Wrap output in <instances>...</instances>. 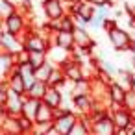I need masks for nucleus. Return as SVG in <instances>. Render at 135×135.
Returning a JSON list of instances; mask_svg holds the SVG:
<instances>
[{
  "label": "nucleus",
  "instance_id": "nucleus-1",
  "mask_svg": "<svg viewBox=\"0 0 135 135\" xmlns=\"http://www.w3.org/2000/svg\"><path fill=\"white\" fill-rule=\"evenodd\" d=\"M26 13L22 11V9H17V11H13L9 17H6V19H2V30L4 32H9V33H13V35H22V32L26 30Z\"/></svg>",
  "mask_w": 135,
  "mask_h": 135
},
{
  "label": "nucleus",
  "instance_id": "nucleus-2",
  "mask_svg": "<svg viewBox=\"0 0 135 135\" xmlns=\"http://www.w3.org/2000/svg\"><path fill=\"white\" fill-rule=\"evenodd\" d=\"M111 117H113L117 133H128V131L131 129V126L135 124L131 111H129L128 107H124V105H118V107L111 109Z\"/></svg>",
  "mask_w": 135,
  "mask_h": 135
},
{
  "label": "nucleus",
  "instance_id": "nucleus-3",
  "mask_svg": "<svg viewBox=\"0 0 135 135\" xmlns=\"http://www.w3.org/2000/svg\"><path fill=\"white\" fill-rule=\"evenodd\" d=\"M107 37H109V41H111V45H113V48H115L117 52L128 50V46H129V43H131V35H129L124 28H118V24L107 32Z\"/></svg>",
  "mask_w": 135,
  "mask_h": 135
},
{
  "label": "nucleus",
  "instance_id": "nucleus-4",
  "mask_svg": "<svg viewBox=\"0 0 135 135\" xmlns=\"http://www.w3.org/2000/svg\"><path fill=\"white\" fill-rule=\"evenodd\" d=\"M24 96L26 94H19L15 91L9 93V98L4 105H0V115H11V117H19L22 115V105H24Z\"/></svg>",
  "mask_w": 135,
  "mask_h": 135
},
{
  "label": "nucleus",
  "instance_id": "nucleus-5",
  "mask_svg": "<svg viewBox=\"0 0 135 135\" xmlns=\"http://www.w3.org/2000/svg\"><path fill=\"white\" fill-rule=\"evenodd\" d=\"M0 46H2V50L6 52H11V54H17L24 48V41L19 37V35H13L9 32H0Z\"/></svg>",
  "mask_w": 135,
  "mask_h": 135
},
{
  "label": "nucleus",
  "instance_id": "nucleus-6",
  "mask_svg": "<svg viewBox=\"0 0 135 135\" xmlns=\"http://www.w3.org/2000/svg\"><path fill=\"white\" fill-rule=\"evenodd\" d=\"M78 120H80V113L72 111V113L63 115V117H56L54 118V126L59 131V135H70V131H72V128H74V124Z\"/></svg>",
  "mask_w": 135,
  "mask_h": 135
},
{
  "label": "nucleus",
  "instance_id": "nucleus-7",
  "mask_svg": "<svg viewBox=\"0 0 135 135\" xmlns=\"http://www.w3.org/2000/svg\"><path fill=\"white\" fill-rule=\"evenodd\" d=\"M65 0H43V11L46 15V19H61L63 15H67V8H65Z\"/></svg>",
  "mask_w": 135,
  "mask_h": 135
},
{
  "label": "nucleus",
  "instance_id": "nucleus-8",
  "mask_svg": "<svg viewBox=\"0 0 135 135\" xmlns=\"http://www.w3.org/2000/svg\"><path fill=\"white\" fill-rule=\"evenodd\" d=\"M72 98V105H74V109L81 115V113H91L93 109H94V105H96V98H94V94L93 93H87V94H78V96H70Z\"/></svg>",
  "mask_w": 135,
  "mask_h": 135
},
{
  "label": "nucleus",
  "instance_id": "nucleus-9",
  "mask_svg": "<svg viewBox=\"0 0 135 135\" xmlns=\"http://www.w3.org/2000/svg\"><path fill=\"white\" fill-rule=\"evenodd\" d=\"M52 45H57L69 52H74L78 50L76 46V37H74V32H65V30H59L57 33L52 35Z\"/></svg>",
  "mask_w": 135,
  "mask_h": 135
},
{
  "label": "nucleus",
  "instance_id": "nucleus-10",
  "mask_svg": "<svg viewBox=\"0 0 135 135\" xmlns=\"http://www.w3.org/2000/svg\"><path fill=\"white\" fill-rule=\"evenodd\" d=\"M129 89H126L118 80H113L109 83V100L113 104H118V105H124V100H126V94H128Z\"/></svg>",
  "mask_w": 135,
  "mask_h": 135
},
{
  "label": "nucleus",
  "instance_id": "nucleus-11",
  "mask_svg": "<svg viewBox=\"0 0 135 135\" xmlns=\"http://www.w3.org/2000/svg\"><path fill=\"white\" fill-rule=\"evenodd\" d=\"M93 133H96V135H111V133H117L113 117H107V118H104V120L94 122V124H93Z\"/></svg>",
  "mask_w": 135,
  "mask_h": 135
},
{
  "label": "nucleus",
  "instance_id": "nucleus-12",
  "mask_svg": "<svg viewBox=\"0 0 135 135\" xmlns=\"http://www.w3.org/2000/svg\"><path fill=\"white\" fill-rule=\"evenodd\" d=\"M43 102H46L48 105H52L54 109L56 107H59V105H63V93L59 91V87H48L46 89V93H45V96H43Z\"/></svg>",
  "mask_w": 135,
  "mask_h": 135
},
{
  "label": "nucleus",
  "instance_id": "nucleus-13",
  "mask_svg": "<svg viewBox=\"0 0 135 135\" xmlns=\"http://www.w3.org/2000/svg\"><path fill=\"white\" fill-rule=\"evenodd\" d=\"M39 105H41V100L39 98H33V96H24V105H22V115L30 117V118H37V111H39Z\"/></svg>",
  "mask_w": 135,
  "mask_h": 135
},
{
  "label": "nucleus",
  "instance_id": "nucleus-14",
  "mask_svg": "<svg viewBox=\"0 0 135 135\" xmlns=\"http://www.w3.org/2000/svg\"><path fill=\"white\" fill-rule=\"evenodd\" d=\"M74 37H76V46H78V50H83V52L87 50L89 43L93 41L83 24H78V28H76V32H74Z\"/></svg>",
  "mask_w": 135,
  "mask_h": 135
},
{
  "label": "nucleus",
  "instance_id": "nucleus-15",
  "mask_svg": "<svg viewBox=\"0 0 135 135\" xmlns=\"http://www.w3.org/2000/svg\"><path fill=\"white\" fill-rule=\"evenodd\" d=\"M93 89V78H83L72 83L70 87V96H78V94H87Z\"/></svg>",
  "mask_w": 135,
  "mask_h": 135
},
{
  "label": "nucleus",
  "instance_id": "nucleus-16",
  "mask_svg": "<svg viewBox=\"0 0 135 135\" xmlns=\"http://www.w3.org/2000/svg\"><path fill=\"white\" fill-rule=\"evenodd\" d=\"M69 81V78H67V74H65V70L61 69V67H54V70H52V74H50V78H48V85H52V87H63L65 83Z\"/></svg>",
  "mask_w": 135,
  "mask_h": 135
},
{
  "label": "nucleus",
  "instance_id": "nucleus-17",
  "mask_svg": "<svg viewBox=\"0 0 135 135\" xmlns=\"http://www.w3.org/2000/svg\"><path fill=\"white\" fill-rule=\"evenodd\" d=\"M54 118H56V109L52 105H48L46 102L41 100V105H39L35 122H46V120H54Z\"/></svg>",
  "mask_w": 135,
  "mask_h": 135
},
{
  "label": "nucleus",
  "instance_id": "nucleus-18",
  "mask_svg": "<svg viewBox=\"0 0 135 135\" xmlns=\"http://www.w3.org/2000/svg\"><path fill=\"white\" fill-rule=\"evenodd\" d=\"M50 85H48V81H45V80H35V83L28 89V96H33V98H39V100H43V96H45V93H46V89H48Z\"/></svg>",
  "mask_w": 135,
  "mask_h": 135
},
{
  "label": "nucleus",
  "instance_id": "nucleus-19",
  "mask_svg": "<svg viewBox=\"0 0 135 135\" xmlns=\"http://www.w3.org/2000/svg\"><path fill=\"white\" fill-rule=\"evenodd\" d=\"M0 59H2V80H6L8 74L11 72L13 65H15V56H13L11 52L2 50V54H0Z\"/></svg>",
  "mask_w": 135,
  "mask_h": 135
},
{
  "label": "nucleus",
  "instance_id": "nucleus-20",
  "mask_svg": "<svg viewBox=\"0 0 135 135\" xmlns=\"http://www.w3.org/2000/svg\"><path fill=\"white\" fill-rule=\"evenodd\" d=\"M54 67H56V63H54V61H50V59H46L41 67H37V69H35V78H37V80H45V81H48V78H50V74H52Z\"/></svg>",
  "mask_w": 135,
  "mask_h": 135
},
{
  "label": "nucleus",
  "instance_id": "nucleus-21",
  "mask_svg": "<svg viewBox=\"0 0 135 135\" xmlns=\"http://www.w3.org/2000/svg\"><path fill=\"white\" fill-rule=\"evenodd\" d=\"M17 9H19V4L15 2V0H0V17L2 19L9 17Z\"/></svg>",
  "mask_w": 135,
  "mask_h": 135
},
{
  "label": "nucleus",
  "instance_id": "nucleus-22",
  "mask_svg": "<svg viewBox=\"0 0 135 135\" xmlns=\"http://www.w3.org/2000/svg\"><path fill=\"white\" fill-rule=\"evenodd\" d=\"M48 59V52H30V63L37 69Z\"/></svg>",
  "mask_w": 135,
  "mask_h": 135
},
{
  "label": "nucleus",
  "instance_id": "nucleus-23",
  "mask_svg": "<svg viewBox=\"0 0 135 135\" xmlns=\"http://www.w3.org/2000/svg\"><path fill=\"white\" fill-rule=\"evenodd\" d=\"M15 56V65H22V63H30V50L22 48L21 52L13 54Z\"/></svg>",
  "mask_w": 135,
  "mask_h": 135
},
{
  "label": "nucleus",
  "instance_id": "nucleus-24",
  "mask_svg": "<svg viewBox=\"0 0 135 135\" xmlns=\"http://www.w3.org/2000/svg\"><path fill=\"white\" fill-rule=\"evenodd\" d=\"M98 69H102V70L109 72L111 76H117V72H118V69H117L111 61H98Z\"/></svg>",
  "mask_w": 135,
  "mask_h": 135
},
{
  "label": "nucleus",
  "instance_id": "nucleus-25",
  "mask_svg": "<svg viewBox=\"0 0 135 135\" xmlns=\"http://www.w3.org/2000/svg\"><path fill=\"white\" fill-rule=\"evenodd\" d=\"M87 133H91V131L87 129V126H85L81 120H78V122L74 124L72 131H70V135H87Z\"/></svg>",
  "mask_w": 135,
  "mask_h": 135
},
{
  "label": "nucleus",
  "instance_id": "nucleus-26",
  "mask_svg": "<svg viewBox=\"0 0 135 135\" xmlns=\"http://www.w3.org/2000/svg\"><path fill=\"white\" fill-rule=\"evenodd\" d=\"M124 107H128L129 111H133L135 109V91H128V94H126V100H124Z\"/></svg>",
  "mask_w": 135,
  "mask_h": 135
},
{
  "label": "nucleus",
  "instance_id": "nucleus-27",
  "mask_svg": "<svg viewBox=\"0 0 135 135\" xmlns=\"http://www.w3.org/2000/svg\"><path fill=\"white\" fill-rule=\"evenodd\" d=\"M107 8H109V6H96V15L102 17L104 21L109 17V9H107Z\"/></svg>",
  "mask_w": 135,
  "mask_h": 135
},
{
  "label": "nucleus",
  "instance_id": "nucleus-28",
  "mask_svg": "<svg viewBox=\"0 0 135 135\" xmlns=\"http://www.w3.org/2000/svg\"><path fill=\"white\" fill-rule=\"evenodd\" d=\"M91 28H94V30L104 28V19H102V17H98V15H94V17H93V21H91Z\"/></svg>",
  "mask_w": 135,
  "mask_h": 135
},
{
  "label": "nucleus",
  "instance_id": "nucleus-29",
  "mask_svg": "<svg viewBox=\"0 0 135 135\" xmlns=\"http://www.w3.org/2000/svg\"><path fill=\"white\" fill-rule=\"evenodd\" d=\"M115 26H117V19H109V17H107V19L104 21V30H105V32H109V30L115 28Z\"/></svg>",
  "mask_w": 135,
  "mask_h": 135
},
{
  "label": "nucleus",
  "instance_id": "nucleus-30",
  "mask_svg": "<svg viewBox=\"0 0 135 135\" xmlns=\"http://www.w3.org/2000/svg\"><path fill=\"white\" fill-rule=\"evenodd\" d=\"M89 2H91V4H94V6H109V8L115 4L113 0H89Z\"/></svg>",
  "mask_w": 135,
  "mask_h": 135
},
{
  "label": "nucleus",
  "instance_id": "nucleus-31",
  "mask_svg": "<svg viewBox=\"0 0 135 135\" xmlns=\"http://www.w3.org/2000/svg\"><path fill=\"white\" fill-rule=\"evenodd\" d=\"M129 89L135 91V76H131V80H129Z\"/></svg>",
  "mask_w": 135,
  "mask_h": 135
},
{
  "label": "nucleus",
  "instance_id": "nucleus-32",
  "mask_svg": "<svg viewBox=\"0 0 135 135\" xmlns=\"http://www.w3.org/2000/svg\"><path fill=\"white\" fill-rule=\"evenodd\" d=\"M115 17H117V19H118V17H122V11H120V9H117V11H115Z\"/></svg>",
  "mask_w": 135,
  "mask_h": 135
}]
</instances>
